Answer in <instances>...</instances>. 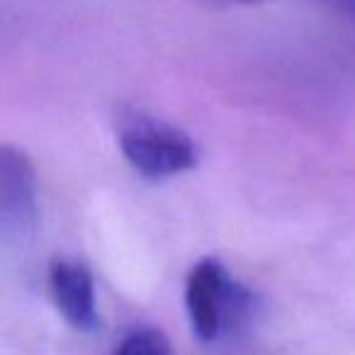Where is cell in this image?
<instances>
[{
    "mask_svg": "<svg viewBox=\"0 0 355 355\" xmlns=\"http://www.w3.org/2000/svg\"><path fill=\"white\" fill-rule=\"evenodd\" d=\"M112 355H175L171 340L158 329H139L114 348Z\"/></svg>",
    "mask_w": 355,
    "mask_h": 355,
    "instance_id": "obj_5",
    "label": "cell"
},
{
    "mask_svg": "<svg viewBox=\"0 0 355 355\" xmlns=\"http://www.w3.org/2000/svg\"><path fill=\"white\" fill-rule=\"evenodd\" d=\"M212 3H227V6H258V3H268V0H212Z\"/></svg>",
    "mask_w": 355,
    "mask_h": 355,
    "instance_id": "obj_6",
    "label": "cell"
},
{
    "mask_svg": "<svg viewBox=\"0 0 355 355\" xmlns=\"http://www.w3.org/2000/svg\"><path fill=\"white\" fill-rule=\"evenodd\" d=\"M49 287L66 324L76 331H93L98 326L95 287L88 268L76 261L56 258L49 266Z\"/></svg>",
    "mask_w": 355,
    "mask_h": 355,
    "instance_id": "obj_4",
    "label": "cell"
},
{
    "mask_svg": "<svg viewBox=\"0 0 355 355\" xmlns=\"http://www.w3.org/2000/svg\"><path fill=\"white\" fill-rule=\"evenodd\" d=\"M336 3H338L348 15H355V0H336Z\"/></svg>",
    "mask_w": 355,
    "mask_h": 355,
    "instance_id": "obj_7",
    "label": "cell"
},
{
    "mask_svg": "<svg viewBox=\"0 0 355 355\" xmlns=\"http://www.w3.org/2000/svg\"><path fill=\"white\" fill-rule=\"evenodd\" d=\"M35 168L25 151L15 146H3V153H0V227L6 234H22L35 224Z\"/></svg>",
    "mask_w": 355,
    "mask_h": 355,
    "instance_id": "obj_3",
    "label": "cell"
},
{
    "mask_svg": "<svg viewBox=\"0 0 355 355\" xmlns=\"http://www.w3.org/2000/svg\"><path fill=\"white\" fill-rule=\"evenodd\" d=\"M119 151L124 161L148 180L180 175L198 166V144L188 132L163 119L134 112L119 122Z\"/></svg>",
    "mask_w": 355,
    "mask_h": 355,
    "instance_id": "obj_1",
    "label": "cell"
},
{
    "mask_svg": "<svg viewBox=\"0 0 355 355\" xmlns=\"http://www.w3.org/2000/svg\"><path fill=\"white\" fill-rule=\"evenodd\" d=\"M251 295L239 285L217 258H202L188 272L185 280V309L200 340H214L243 321Z\"/></svg>",
    "mask_w": 355,
    "mask_h": 355,
    "instance_id": "obj_2",
    "label": "cell"
}]
</instances>
